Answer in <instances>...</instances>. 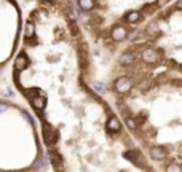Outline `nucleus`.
<instances>
[{
    "mask_svg": "<svg viewBox=\"0 0 182 172\" xmlns=\"http://www.w3.org/2000/svg\"><path fill=\"white\" fill-rule=\"evenodd\" d=\"M78 5L82 10H91L94 6V2L93 0H78Z\"/></svg>",
    "mask_w": 182,
    "mask_h": 172,
    "instance_id": "nucleus-12",
    "label": "nucleus"
},
{
    "mask_svg": "<svg viewBox=\"0 0 182 172\" xmlns=\"http://www.w3.org/2000/svg\"><path fill=\"white\" fill-rule=\"evenodd\" d=\"M126 29H125L123 26H115L112 29V38L113 40H123L125 37H126Z\"/></svg>",
    "mask_w": 182,
    "mask_h": 172,
    "instance_id": "nucleus-3",
    "label": "nucleus"
},
{
    "mask_svg": "<svg viewBox=\"0 0 182 172\" xmlns=\"http://www.w3.org/2000/svg\"><path fill=\"white\" fill-rule=\"evenodd\" d=\"M115 89L118 92H126L131 89V80L126 76H120V78L115 81Z\"/></svg>",
    "mask_w": 182,
    "mask_h": 172,
    "instance_id": "nucleus-1",
    "label": "nucleus"
},
{
    "mask_svg": "<svg viewBox=\"0 0 182 172\" xmlns=\"http://www.w3.org/2000/svg\"><path fill=\"white\" fill-rule=\"evenodd\" d=\"M56 136H57V134H56L53 129H48V128H45V140H46L48 145H53L54 140H56Z\"/></svg>",
    "mask_w": 182,
    "mask_h": 172,
    "instance_id": "nucleus-6",
    "label": "nucleus"
},
{
    "mask_svg": "<svg viewBox=\"0 0 182 172\" xmlns=\"http://www.w3.org/2000/svg\"><path fill=\"white\" fill-rule=\"evenodd\" d=\"M134 61V54H131V53H126V54H123L121 57H120V62L123 64V65H128V64H131Z\"/></svg>",
    "mask_w": 182,
    "mask_h": 172,
    "instance_id": "nucleus-10",
    "label": "nucleus"
},
{
    "mask_svg": "<svg viewBox=\"0 0 182 172\" xmlns=\"http://www.w3.org/2000/svg\"><path fill=\"white\" fill-rule=\"evenodd\" d=\"M107 129L110 132H118L120 131V121L115 118V117H110L109 121H107Z\"/></svg>",
    "mask_w": 182,
    "mask_h": 172,
    "instance_id": "nucleus-5",
    "label": "nucleus"
},
{
    "mask_svg": "<svg viewBox=\"0 0 182 172\" xmlns=\"http://www.w3.org/2000/svg\"><path fill=\"white\" fill-rule=\"evenodd\" d=\"M168 170H182V167L177 164H171V166H168Z\"/></svg>",
    "mask_w": 182,
    "mask_h": 172,
    "instance_id": "nucleus-15",
    "label": "nucleus"
},
{
    "mask_svg": "<svg viewBox=\"0 0 182 172\" xmlns=\"http://www.w3.org/2000/svg\"><path fill=\"white\" fill-rule=\"evenodd\" d=\"M26 38H32L35 35V27H34V23H27L26 24Z\"/></svg>",
    "mask_w": 182,
    "mask_h": 172,
    "instance_id": "nucleus-9",
    "label": "nucleus"
},
{
    "mask_svg": "<svg viewBox=\"0 0 182 172\" xmlns=\"http://www.w3.org/2000/svg\"><path fill=\"white\" fill-rule=\"evenodd\" d=\"M6 109V105L5 104H0V110H5Z\"/></svg>",
    "mask_w": 182,
    "mask_h": 172,
    "instance_id": "nucleus-17",
    "label": "nucleus"
},
{
    "mask_svg": "<svg viewBox=\"0 0 182 172\" xmlns=\"http://www.w3.org/2000/svg\"><path fill=\"white\" fill-rule=\"evenodd\" d=\"M176 8H177V10H182V0H179V2L176 3Z\"/></svg>",
    "mask_w": 182,
    "mask_h": 172,
    "instance_id": "nucleus-16",
    "label": "nucleus"
},
{
    "mask_svg": "<svg viewBox=\"0 0 182 172\" xmlns=\"http://www.w3.org/2000/svg\"><path fill=\"white\" fill-rule=\"evenodd\" d=\"M45 104H46V100H45V97H35L32 99V105L37 109V110H43L45 109Z\"/></svg>",
    "mask_w": 182,
    "mask_h": 172,
    "instance_id": "nucleus-7",
    "label": "nucleus"
},
{
    "mask_svg": "<svg viewBox=\"0 0 182 172\" xmlns=\"http://www.w3.org/2000/svg\"><path fill=\"white\" fill-rule=\"evenodd\" d=\"M93 86H94V89H96V91H98V92H104V91H105V88H104V84H102V83H99V81H96V83H94Z\"/></svg>",
    "mask_w": 182,
    "mask_h": 172,
    "instance_id": "nucleus-13",
    "label": "nucleus"
},
{
    "mask_svg": "<svg viewBox=\"0 0 182 172\" xmlns=\"http://www.w3.org/2000/svg\"><path fill=\"white\" fill-rule=\"evenodd\" d=\"M139 18H141L139 11H131V13L126 14V21L133 24V23H138V21H139Z\"/></svg>",
    "mask_w": 182,
    "mask_h": 172,
    "instance_id": "nucleus-11",
    "label": "nucleus"
},
{
    "mask_svg": "<svg viewBox=\"0 0 182 172\" xmlns=\"http://www.w3.org/2000/svg\"><path fill=\"white\" fill-rule=\"evenodd\" d=\"M126 124L131 128V129H136L138 128V123H136V120H131V118H128L126 120Z\"/></svg>",
    "mask_w": 182,
    "mask_h": 172,
    "instance_id": "nucleus-14",
    "label": "nucleus"
},
{
    "mask_svg": "<svg viewBox=\"0 0 182 172\" xmlns=\"http://www.w3.org/2000/svg\"><path fill=\"white\" fill-rule=\"evenodd\" d=\"M150 153H152V158L153 159H165L166 158V151L161 150V148H153Z\"/></svg>",
    "mask_w": 182,
    "mask_h": 172,
    "instance_id": "nucleus-8",
    "label": "nucleus"
},
{
    "mask_svg": "<svg viewBox=\"0 0 182 172\" xmlns=\"http://www.w3.org/2000/svg\"><path fill=\"white\" fill-rule=\"evenodd\" d=\"M142 59L147 62H155L160 59V54L155 50H152V48H147L146 51H142Z\"/></svg>",
    "mask_w": 182,
    "mask_h": 172,
    "instance_id": "nucleus-2",
    "label": "nucleus"
},
{
    "mask_svg": "<svg viewBox=\"0 0 182 172\" xmlns=\"http://www.w3.org/2000/svg\"><path fill=\"white\" fill-rule=\"evenodd\" d=\"M27 65H29V61H27V57H26L24 54H21V56L16 57V61H15V69H16V70H24Z\"/></svg>",
    "mask_w": 182,
    "mask_h": 172,
    "instance_id": "nucleus-4",
    "label": "nucleus"
}]
</instances>
